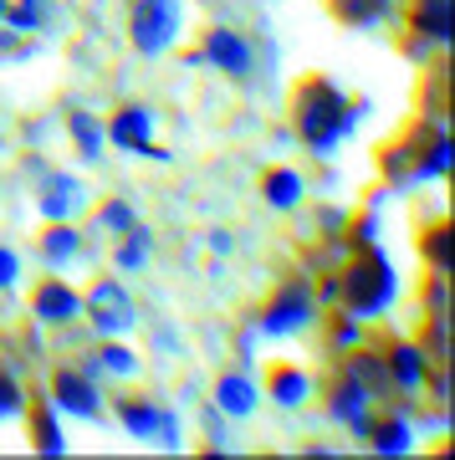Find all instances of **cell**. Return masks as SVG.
Returning <instances> with one entry per match:
<instances>
[{
    "instance_id": "7a4b0ae2",
    "label": "cell",
    "mask_w": 455,
    "mask_h": 460,
    "mask_svg": "<svg viewBox=\"0 0 455 460\" xmlns=\"http://www.w3.org/2000/svg\"><path fill=\"white\" fill-rule=\"evenodd\" d=\"M338 287H343L348 313H353L358 323H369V317H379L394 302V266L384 261V256H374V251H369L363 261L348 266V277H343Z\"/></svg>"
},
{
    "instance_id": "ac0fdd59",
    "label": "cell",
    "mask_w": 455,
    "mask_h": 460,
    "mask_svg": "<svg viewBox=\"0 0 455 460\" xmlns=\"http://www.w3.org/2000/svg\"><path fill=\"white\" fill-rule=\"evenodd\" d=\"M82 256V230H72L67 220H51V230H41V261L67 266Z\"/></svg>"
},
{
    "instance_id": "52a82bcc",
    "label": "cell",
    "mask_w": 455,
    "mask_h": 460,
    "mask_svg": "<svg viewBox=\"0 0 455 460\" xmlns=\"http://www.w3.org/2000/svg\"><path fill=\"white\" fill-rule=\"evenodd\" d=\"M200 57L210 66H220L230 83H245L251 77V66H256V57H251V41H245L241 31H230V26H210L205 31V47H200Z\"/></svg>"
},
{
    "instance_id": "44dd1931",
    "label": "cell",
    "mask_w": 455,
    "mask_h": 460,
    "mask_svg": "<svg viewBox=\"0 0 455 460\" xmlns=\"http://www.w3.org/2000/svg\"><path fill=\"white\" fill-rule=\"evenodd\" d=\"M148 251H154V230L129 226L123 230V241H118V251H113V266L118 271H138V266L148 261Z\"/></svg>"
},
{
    "instance_id": "ffe728a7",
    "label": "cell",
    "mask_w": 455,
    "mask_h": 460,
    "mask_svg": "<svg viewBox=\"0 0 455 460\" xmlns=\"http://www.w3.org/2000/svg\"><path fill=\"white\" fill-rule=\"evenodd\" d=\"M261 195L272 210H292L297 199H302V174L297 169H272L266 180H261Z\"/></svg>"
},
{
    "instance_id": "836d02e7",
    "label": "cell",
    "mask_w": 455,
    "mask_h": 460,
    "mask_svg": "<svg viewBox=\"0 0 455 460\" xmlns=\"http://www.w3.org/2000/svg\"><path fill=\"white\" fill-rule=\"evenodd\" d=\"M338 296H343L338 281H323V287H317V302H338Z\"/></svg>"
},
{
    "instance_id": "8992f818",
    "label": "cell",
    "mask_w": 455,
    "mask_h": 460,
    "mask_svg": "<svg viewBox=\"0 0 455 460\" xmlns=\"http://www.w3.org/2000/svg\"><path fill=\"white\" fill-rule=\"evenodd\" d=\"M82 307H87V317H93V328L103 332V338H123V332L133 328V302L129 292H123V281L103 277L87 287V296H82Z\"/></svg>"
},
{
    "instance_id": "484cf974",
    "label": "cell",
    "mask_w": 455,
    "mask_h": 460,
    "mask_svg": "<svg viewBox=\"0 0 455 460\" xmlns=\"http://www.w3.org/2000/svg\"><path fill=\"white\" fill-rule=\"evenodd\" d=\"M451 164H455V144L451 138H435V144L424 148V159L415 164V174H420V180H435V174H445Z\"/></svg>"
},
{
    "instance_id": "e0dca14e",
    "label": "cell",
    "mask_w": 455,
    "mask_h": 460,
    "mask_svg": "<svg viewBox=\"0 0 455 460\" xmlns=\"http://www.w3.org/2000/svg\"><path fill=\"white\" fill-rule=\"evenodd\" d=\"M415 31L424 41H451L455 36V0H420L415 5Z\"/></svg>"
},
{
    "instance_id": "603a6c76",
    "label": "cell",
    "mask_w": 455,
    "mask_h": 460,
    "mask_svg": "<svg viewBox=\"0 0 455 460\" xmlns=\"http://www.w3.org/2000/svg\"><path fill=\"white\" fill-rule=\"evenodd\" d=\"M67 128H72V144L82 148V159H103V138H108V133L98 128V118L93 113H72L67 118Z\"/></svg>"
},
{
    "instance_id": "8d00e7d4",
    "label": "cell",
    "mask_w": 455,
    "mask_h": 460,
    "mask_svg": "<svg viewBox=\"0 0 455 460\" xmlns=\"http://www.w3.org/2000/svg\"><path fill=\"white\" fill-rule=\"evenodd\" d=\"M5 5H11V0H0V21H5Z\"/></svg>"
},
{
    "instance_id": "3957f363",
    "label": "cell",
    "mask_w": 455,
    "mask_h": 460,
    "mask_svg": "<svg viewBox=\"0 0 455 460\" xmlns=\"http://www.w3.org/2000/svg\"><path fill=\"white\" fill-rule=\"evenodd\" d=\"M179 36V0H138L129 21V41L138 57H164Z\"/></svg>"
},
{
    "instance_id": "4316f807",
    "label": "cell",
    "mask_w": 455,
    "mask_h": 460,
    "mask_svg": "<svg viewBox=\"0 0 455 460\" xmlns=\"http://www.w3.org/2000/svg\"><path fill=\"white\" fill-rule=\"evenodd\" d=\"M129 226H138V215H133L129 199H108L98 210V230H108V235H123Z\"/></svg>"
},
{
    "instance_id": "4fadbf2b",
    "label": "cell",
    "mask_w": 455,
    "mask_h": 460,
    "mask_svg": "<svg viewBox=\"0 0 455 460\" xmlns=\"http://www.w3.org/2000/svg\"><path fill=\"white\" fill-rule=\"evenodd\" d=\"M384 363H389V378H394V389H399V394H420V389H424V374H430V358H424V348L399 343Z\"/></svg>"
},
{
    "instance_id": "f546056e",
    "label": "cell",
    "mask_w": 455,
    "mask_h": 460,
    "mask_svg": "<svg viewBox=\"0 0 455 460\" xmlns=\"http://www.w3.org/2000/svg\"><path fill=\"white\" fill-rule=\"evenodd\" d=\"M5 21H11V26H16V31H36V5H5Z\"/></svg>"
},
{
    "instance_id": "2e32d148",
    "label": "cell",
    "mask_w": 455,
    "mask_h": 460,
    "mask_svg": "<svg viewBox=\"0 0 455 460\" xmlns=\"http://www.w3.org/2000/svg\"><path fill=\"white\" fill-rule=\"evenodd\" d=\"M363 440L374 445L379 456H409L415 429H409L405 414H389V420H369V435H363Z\"/></svg>"
},
{
    "instance_id": "4dcf8cb0",
    "label": "cell",
    "mask_w": 455,
    "mask_h": 460,
    "mask_svg": "<svg viewBox=\"0 0 455 460\" xmlns=\"http://www.w3.org/2000/svg\"><path fill=\"white\" fill-rule=\"evenodd\" d=\"M16 277H21V256L11 246H0V287H16Z\"/></svg>"
},
{
    "instance_id": "83f0119b",
    "label": "cell",
    "mask_w": 455,
    "mask_h": 460,
    "mask_svg": "<svg viewBox=\"0 0 455 460\" xmlns=\"http://www.w3.org/2000/svg\"><path fill=\"white\" fill-rule=\"evenodd\" d=\"M424 256L435 261V271H451V261H455V241H451V230H445V226L424 235Z\"/></svg>"
},
{
    "instance_id": "d590c367",
    "label": "cell",
    "mask_w": 455,
    "mask_h": 460,
    "mask_svg": "<svg viewBox=\"0 0 455 460\" xmlns=\"http://www.w3.org/2000/svg\"><path fill=\"white\" fill-rule=\"evenodd\" d=\"M26 5H36V11H41V5H51V0H26Z\"/></svg>"
},
{
    "instance_id": "7c38bea8",
    "label": "cell",
    "mask_w": 455,
    "mask_h": 460,
    "mask_svg": "<svg viewBox=\"0 0 455 460\" xmlns=\"http://www.w3.org/2000/svg\"><path fill=\"white\" fill-rule=\"evenodd\" d=\"M36 205H41V215H47V220H72V215L82 210V184L72 180V174H47V180H41V195H36Z\"/></svg>"
},
{
    "instance_id": "9a60e30c",
    "label": "cell",
    "mask_w": 455,
    "mask_h": 460,
    "mask_svg": "<svg viewBox=\"0 0 455 460\" xmlns=\"http://www.w3.org/2000/svg\"><path fill=\"white\" fill-rule=\"evenodd\" d=\"M256 384L245 374H226L220 384H215V410L220 414H230V420H245V414L256 410Z\"/></svg>"
},
{
    "instance_id": "8fae6325",
    "label": "cell",
    "mask_w": 455,
    "mask_h": 460,
    "mask_svg": "<svg viewBox=\"0 0 455 460\" xmlns=\"http://www.w3.org/2000/svg\"><path fill=\"white\" fill-rule=\"evenodd\" d=\"M31 313L41 317V323H72V317L82 313V296L67 287V281L47 277L41 287L31 292Z\"/></svg>"
},
{
    "instance_id": "cb8c5ba5",
    "label": "cell",
    "mask_w": 455,
    "mask_h": 460,
    "mask_svg": "<svg viewBox=\"0 0 455 460\" xmlns=\"http://www.w3.org/2000/svg\"><path fill=\"white\" fill-rule=\"evenodd\" d=\"M31 435H36V450H41V456H67V440H62V429H57V414H51V404H41V410H36Z\"/></svg>"
},
{
    "instance_id": "f1b7e54d",
    "label": "cell",
    "mask_w": 455,
    "mask_h": 460,
    "mask_svg": "<svg viewBox=\"0 0 455 460\" xmlns=\"http://www.w3.org/2000/svg\"><path fill=\"white\" fill-rule=\"evenodd\" d=\"M26 410V394H21V384L11 374H0V420H16Z\"/></svg>"
},
{
    "instance_id": "d6986e66",
    "label": "cell",
    "mask_w": 455,
    "mask_h": 460,
    "mask_svg": "<svg viewBox=\"0 0 455 460\" xmlns=\"http://www.w3.org/2000/svg\"><path fill=\"white\" fill-rule=\"evenodd\" d=\"M82 374L87 378H98V374H118V378H133L138 374V353L123 343H103L93 358H82Z\"/></svg>"
},
{
    "instance_id": "30bf717a",
    "label": "cell",
    "mask_w": 455,
    "mask_h": 460,
    "mask_svg": "<svg viewBox=\"0 0 455 460\" xmlns=\"http://www.w3.org/2000/svg\"><path fill=\"white\" fill-rule=\"evenodd\" d=\"M327 420H333V425H348L358 440L369 435V394H363L348 374H343V384L327 394Z\"/></svg>"
},
{
    "instance_id": "5b68a950",
    "label": "cell",
    "mask_w": 455,
    "mask_h": 460,
    "mask_svg": "<svg viewBox=\"0 0 455 460\" xmlns=\"http://www.w3.org/2000/svg\"><path fill=\"white\" fill-rule=\"evenodd\" d=\"M312 317H317L312 287H308L302 277H292L277 296H272V307L261 313V332H266V338H287V332H302Z\"/></svg>"
},
{
    "instance_id": "ba28073f",
    "label": "cell",
    "mask_w": 455,
    "mask_h": 460,
    "mask_svg": "<svg viewBox=\"0 0 455 460\" xmlns=\"http://www.w3.org/2000/svg\"><path fill=\"white\" fill-rule=\"evenodd\" d=\"M51 410L77 414V420H98V414H103L98 384L82 374V368H62V374L51 378Z\"/></svg>"
},
{
    "instance_id": "9c48e42d",
    "label": "cell",
    "mask_w": 455,
    "mask_h": 460,
    "mask_svg": "<svg viewBox=\"0 0 455 460\" xmlns=\"http://www.w3.org/2000/svg\"><path fill=\"white\" fill-rule=\"evenodd\" d=\"M118 148H129V154H144V159H159V148H154V108L144 102H129V108H118L113 128H108Z\"/></svg>"
},
{
    "instance_id": "1f68e13d",
    "label": "cell",
    "mask_w": 455,
    "mask_h": 460,
    "mask_svg": "<svg viewBox=\"0 0 455 460\" xmlns=\"http://www.w3.org/2000/svg\"><path fill=\"white\" fill-rule=\"evenodd\" d=\"M358 332H363V323H358V317H343L333 338H338V348H353V343H358Z\"/></svg>"
},
{
    "instance_id": "d6a6232c",
    "label": "cell",
    "mask_w": 455,
    "mask_h": 460,
    "mask_svg": "<svg viewBox=\"0 0 455 460\" xmlns=\"http://www.w3.org/2000/svg\"><path fill=\"white\" fill-rule=\"evenodd\" d=\"M353 246H358V251H369V246H374V220H358V230H353Z\"/></svg>"
},
{
    "instance_id": "e575fe53",
    "label": "cell",
    "mask_w": 455,
    "mask_h": 460,
    "mask_svg": "<svg viewBox=\"0 0 455 460\" xmlns=\"http://www.w3.org/2000/svg\"><path fill=\"white\" fill-rule=\"evenodd\" d=\"M210 251H220V256H226V251H230V230H210Z\"/></svg>"
},
{
    "instance_id": "7402d4cb",
    "label": "cell",
    "mask_w": 455,
    "mask_h": 460,
    "mask_svg": "<svg viewBox=\"0 0 455 460\" xmlns=\"http://www.w3.org/2000/svg\"><path fill=\"white\" fill-rule=\"evenodd\" d=\"M308 374H302V368H277V374H272V399H277L281 410H297V404H302V399H308Z\"/></svg>"
},
{
    "instance_id": "5bb4252c",
    "label": "cell",
    "mask_w": 455,
    "mask_h": 460,
    "mask_svg": "<svg viewBox=\"0 0 455 460\" xmlns=\"http://www.w3.org/2000/svg\"><path fill=\"white\" fill-rule=\"evenodd\" d=\"M348 378H353V384H358V389H363V394H369V399H384V394H394L389 363L379 358V353H369V348H363V353H353V358H348Z\"/></svg>"
},
{
    "instance_id": "6da1fadb",
    "label": "cell",
    "mask_w": 455,
    "mask_h": 460,
    "mask_svg": "<svg viewBox=\"0 0 455 460\" xmlns=\"http://www.w3.org/2000/svg\"><path fill=\"white\" fill-rule=\"evenodd\" d=\"M358 102H348L333 83H323V77H312V83H302V93H297V133L308 138V148L317 154V159H327L333 148H338V138L358 123Z\"/></svg>"
},
{
    "instance_id": "d4e9b609",
    "label": "cell",
    "mask_w": 455,
    "mask_h": 460,
    "mask_svg": "<svg viewBox=\"0 0 455 460\" xmlns=\"http://www.w3.org/2000/svg\"><path fill=\"white\" fill-rule=\"evenodd\" d=\"M389 11V0H333V16L343 21V26H369V21H379Z\"/></svg>"
},
{
    "instance_id": "277c9868",
    "label": "cell",
    "mask_w": 455,
    "mask_h": 460,
    "mask_svg": "<svg viewBox=\"0 0 455 460\" xmlns=\"http://www.w3.org/2000/svg\"><path fill=\"white\" fill-rule=\"evenodd\" d=\"M118 420L133 440L154 445V450H179V420L154 399H118Z\"/></svg>"
}]
</instances>
